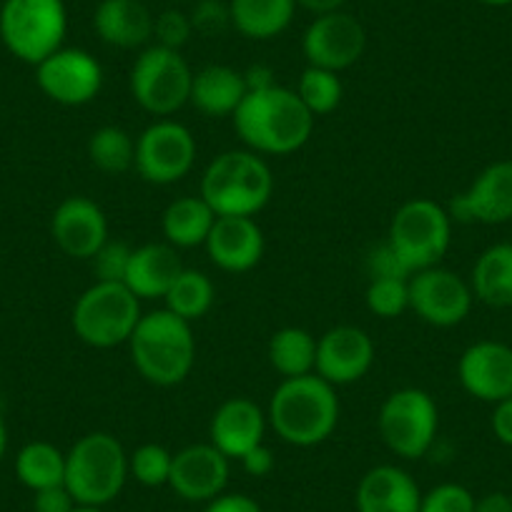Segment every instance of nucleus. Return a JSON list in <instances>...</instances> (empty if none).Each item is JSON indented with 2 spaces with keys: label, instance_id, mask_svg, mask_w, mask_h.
<instances>
[{
  "label": "nucleus",
  "instance_id": "1",
  "mask_svg": "<svg viewBox=\"0 0 512 512\" xmlns=\"http://www.w3.org/2000/svg\"><path fill=\"white\" fill-rule=\"evenodd\" d=\"M317 118L287 86L246 91L244 101L231 116L241 144L259 156H289L304 149L314 134Z\"/></svg>",
  "mask_w": 512,
  "mask_h": 512
},
{
  "label": "nucleus",
  "instance_id": "2",
  "mask_svg": "<svg viewBox=\"0 0 512 512\" xmlns=\"http://www.w3.org/2000/svg\"><path fill=\"white\" fill-rule=\"evenodd\" d=\"M337 387L319 374L282 379L267 407L269 427L292 447H317L334 435L339 425Z\"/></svg>",
  "mask_w": 512,
  "mask_h": 512
},
{
  "label": "nucleus",
  "instance_id": "3",
  "mask_svg": "<svg viewBox=\"0 0 512 512\" xmlns=\"http://www.w3.org/2000/svg\"><path fill=\"white\" fill-rule=\"evenodd\" d=\"M136 372L154 387H179L196 364V337L191 322L169 309L144 314L128 339Z\"/></svg>",
  "mask_w": 512,
  "mask_h": 512
},
{
  "label": "nucleus",
  "instance_id": "4",
  "mask_svg": "<svg viewBox=\"0 0 512 512\" xmlns=\"http://www.w3.org/2000/svg\"><path fill=\"white\" fill-rule=\"evenodd\" d=\"M272 194L274 176L267 159L249 149L224 151L201 176L199 196L216 216H256Z\"/></svg>",
  "mask_w": 512,
  "mask_h": 512
},
{
  "label": "nucleus",
  "instance_id": "5",
  "mask_svg": "<svg viewBox=\"0 0 512 512\" xmlns=\"http://www.w3.org/2000/svg\"><path fill=\"white\" fill-rule=\"evenodd\" d=\"M128 477V452L111 432H88L66 452V487L78 505L106 507Z\"/></svg>",
  "mask_w": 512,
  "mask_h": 512
},
{
  "label": "nucleus",
  "instance_id": "6",
  "mask_svg": "<svg viewBox=\"0 0 512 512\" xmlns=\"http://www.w3.org/2000/svg\"><path fill=\"white\" fill-rule=\"evenodd\" d=\"M141 317V299L126 284L93 282L73 304L71 327L88 347L113 349L128 344Z\"/></svg>",
  "mask_w": 512,
  "mask_h": 512
},
{
  "label": "nucleus",
  "instance_id": "7",
  "mask_svg": "<svg viewBox=\"0 0 512 512\" xmlns=\"http://www.w3.org/2000/svg\"><path fill=\"white\" fill-rule=\"evenodd\" d=\"M384 241L400 256L410 277L422 269L437 267L445 259L452 241L450 211L447 206L437 204L435 199H425V196L405 201L392 214Z\"/></svg>",
  "mask_w": 512,
  "mask_h": 512
},
{
  "label": "nucleus",
  "instance_id": "8",
  "mask_svg": "<svg viewBox=\"0 0 512 512\" xmlns=\"http://www.w3.org/2000/svg\"><path fill=\"white\" fill-rule=\"evenodd\" d=\"M66 33L63 0H6L0 6V41L18 61L38 66L63 48Z\"/></svg>",
  "mask_w": 512,
  "mask_h": 512
},
{
  "label": "nucleus",
  "instance_id": "9",
  "mask_svg": "<svg viewBox=\"0 0 512 512\" xmlns=\"http://www.w3.org/2000/svg\"><path fill=\"white\" fill-rule=\"evenodd\" d=\"M384 447L402 460H422L440 432V410L430 392L402 387L387 395L377 415Z\"/></svg>",
  "mask_w": 512,
  "mask_h": 512
},
{
  "label": "nucleus",
  "instance_id": "10",
  "mask_svg": "<svg viewBox=\"0 0 512 512\" xmlns=\"http://www.w3.org/2000/svg\"><path fill=\"white\" fill-rule=\"evenodd\" d=\"M191 81H194V71L181 51L151 43L136 56L131 66L128 91L146 113L156 118H169L189 103Z\"/></svg>",
  "mask_w": 512,
  "mask_h": 512
},
{
  "label": "nucleus",
  "instance_id": "11",
  "mask_svg": "<svg viewBox=\"0 0 512 512\" xmlns=\"http://www.w3.org/2000/svg\"><path fill=\"white\" fill-rule=\"evenodd\" d=\"M196 139L184 123L156 118L136 139L134 169L146 184L171 186L191 174L196 164Z\"/></svg>",
  "mask_w": 512,
  "mask_h": 512
},
{
  "label": "nucleus",
  "instance_id": "12",
  "mask_svg": "<svg viewBox=\"0 0 512 512\" xmlns=\"http://www.w3.org/2000/svg\"><path fill=\"white\" fill-rule=\"evenodd\" d=\"M472 302L475 294L470 282L442 264L422 269L410 277V312H415L430 327H457L470 317Z\"/></svg>",
  "mask_w": 512,
  "mask_h": 512
},
{
  "label": "nucleus",
  "instance_id": "13",
  "mask_svg": "<svg viewBox=\"0 0 512 512\" xmlns=\"http://www.w3.org/2000/svg\"><path fill=\"white\" fill-rule=\"evenodd\" d=\"M367 48V31L347 11H329L314 16L302 36V53L307 66L342 73L357 66Z\"/></svg>",
  "mask_w": 512,
  "mask_h": 512
},
{
  "label": "nucleus",
  "instance_id": "14",
  "mask_svg": "<svg viewBox=\"0 0 512 512\" xmlns=\"http://www.w3.org/2000/svg\"><path fill=\"white\" fill-rule=\"evenodd\" d=\"M36 83L58 106H86L103 88V68L83 48H58L36 66Z\"/></svg>",
  "mask_w": 512,
  "mask_h": 512
},
{
  "label": "nucleus",
  "instance_id": "15",
  "mask_svg": "<svg viewBox=\"0 0 512 512\" xmlns=\"http://www.w3.org/2000/svg\"><path fill=\"white\" fill-rule=\"evenodd\" d=\"M452 221L497 226L512 221V161H495L447 206Z\"/></svg>",
  "mask_w": 512,
  "mask_h": 512
},
{
  "label": "nucleus",
  "instance_id": "16",
  "mask_svg": "<svg viewBox=\"0 0 512 512\" xmlns=\"http://www.w3.org/2000/svg\"><path fill=\"white\" fill-rule=\"evenodd\" d=\"M374 357H377V349H374L372 337L362 327L339 324V327L327 329L317 339L314 374H319L332 387H347V384L367 377Z\"/></svg>",
  "mask_w": 512,
  "mask_h": 512
},
{
  "label": "nucleus",
  "instance_id": "17",
  "mask_svg": "<svg viewBox=\"0 0 512 512\" xmlns=\"http://www.w3.org/2000/svg\"><path fill=\"white\" fill-rule=\"evenodd\" d=\"M457 379L475 400L497 405L512 397V347L495 339L475 342L457 359Z\"/></svg>",
  "mask_w": 512,
  "mask_h": 512
},
{
  "label": "nucleus",
  "instance_id": "18",
  "mask_svg": "<svg viewBox=\"0 0 512 512\" xmlns=\"http://www.w3.org/2000/svg\"><path fill=\"white\" fill-rule=\"evenodd\" d=\"M229 457L216 450L211 442L181 447L174 452L169 487L186 502H211L226 492L229 485Z\"/></svg>",
  "mask_w": 512,
  "mask_h": 512
},
{
  "label": "nucleus",
  "instance_id": "19",
  "mask_svg": "<svg viewBox=\"0 0 512 512\" xmlns=\"http://www.w3.org/2000/svg\"><path fill=\"white\" fill-rule=\"evenodd\" d=\"M51 236L66 256L91 262L108 241L106 211L88 196H68L53 211Z\"/></svg>",
  "mask_w": 512,
  "mask_h": 512
},
{
  "label": "nucleus",
  "instance_id": "20",
  "mask_svg": "<svg viewBox=\"0 0 512 512\" xmlns=\"http://www.w3.org/2000/svg\"><path fill=\"white\" fill-rule=\"evenodd\" d=\"M264 246V231L254 216H216L204 249L221 272L246 274L262 262Z\"/></svg>",
  "mask_w": 512,
  "mask_h": 512
},
{
  "label": "nucleus",
  "instance_id": "21",
  "mask_svg": "<svg viewBox=\"0 0 512 512\" xmlns=\"http://www.w3.org/2000/svg\"><path fill=\"white\" fill-rule=\"evenodd\" d=\"M267 412L249 397H229L216 407L209 422V442L229 460H241L249 450L264 445Z\"/></svg>",
  "mask_w": 512,
  "mask_h": 512
},
{
  "label": "nucleus",
  "instance_id": "22",
  "mask_svg": "<svg viewBox=\"0 0 512 512\" xmlns=\"http://www.w3.org/2000/svg\"><path fill=\"white\" fill-rule=\"evenodd\" d=\"M154 18L144 0H101L93 11V31L111 48L144 51L154 41Z\"/></svg>",
  "mask_w": 512,
  "mask_h": 512
},
{
  "label": "nucleus",
  "instance_id": "23",
  "mask_svg": "<svg viewBox=\"0 0 512 512\" xmlns=\"http://www.w3.org/2000/svg\"><path fill=\"white\" fill-rule=\"evenodd\" d=\"M354 505L357 512H420L422 490L402 467L377 465L359 480Z\"/></svg>",
  "mask_w": 512,
  "mask_h": 512
},
{
  "label": "nucleus",
  "instance_id": "24",
  "mask_svg": "<svg viewBox=\"0 0 512 512\" xmlns=\"http://www.w3.org/2000/svg\"><path fill=\"white\" fill-rule=\"evenodd\" d=\"M184 272L179 249L166 241H149L131 251V262L123 284H126L141 302H154L169 294L171 284Z\"/></svg>",
  "mask_w": 512,
  "mask_h": 512
},
{
  "label": "nucleus",
  "instance_id": "25",
  "mask_svg": "<svg viewBox=\"0 0 512 512\" xmlns=\"http://www.w3.org/2000/svg\"><path fill=\"white\" fill-rule=\"evenodd\" d=\"M246 96L244 73L231 66L211 63L199 68L191 81L189 103L209 118L234 116Z\"/></svg>",
  "mask_w": 512,
  "mask_h": 512
},
{
  "label": "nucleus",
  "instance_id": "26",
  "mask_svg": "<svg viewBox=\"0 0 512 512\" xmlns=\"http://www.w3.org/2000/svg\"><path fill=\"white\" fill-rule=\"evenodd\" d=\"M470 287L477 302L487 304V307H512V241L487 246L477 256L470 274Z\"/></svg>",
  "mask_w": 512,
  "mask_h": 512
},
{
  "label": "nucleus",
  "instance_id": "27",
  "mask_svg": "<svg viewBox=\"0 0 512 512\" xmlns=\"http://www.w3.org/2000/svg\"><path fill=\"white\" fill-rule=\"evenodd\" d=\"M231 28L249 41H272L294 21L297 0H229Z\"/></svg>",
  "mask_w": 512,
  "mask_h": 512
},
{
  "label": "nucleus",
  "instance_id": "28",
  "mask_svg": "<svg viewBox=\"0 0 512 512\" xmlns=\"http://www.w3.org/2000/svg\"><path fill=\"white\" fill-rule=\"evenodd\" d=\"M214 221V209L201 196H179L161 214V234L174 249H196L206 244Z\"/></svg>",
  "mask_w": 512,
  "mask_h": 512
},
{
  "label": "nucleus",
  "instance_id": "29",
  "mask_svg": "<svg viewBox=\"0 0 512 512\" xmlns=\"http://www.w3.org/2000/svg\"><path fill=\"white\" fill-rule=\"evenodd\" d=\"M267 357L282 379L312 374L317 364V337L304 327H282L269 339Z\"/></svg>",
  "mask_w": 512,
  "mask_h": 512
},
{
  "label": "nucleus",
  "instance_id": "30",
  "mask_svg": "<svg viewBox=\"0 0 512 512\" xmlns=\"http://www.w3.org/2000/svg\"><path fill=\"white\" fill-rule=\"evenodd\" d=\"M16 477L31 492L66 485V452L46 440L28 442L16 457Z\"/></svg>",
  "mask_w": 512,
  "mask_h": 512
},
{
  "label": "nucleus",
  "instance_id": "31",
  "mask_svg": "<svg viewBox=\"0 0 512 512\" xmlns=\"http://www.w3.org/2000/svg\"><path fill=\"white\" fill-rule=\"evenodd\" d=\"M216 302V287L204 272L199 269H186L176 277V282L171 284L169 294L164 297V304L169 312H174L176 317L186 319V322H199L206 314L211 312Z\"/></svg>",
  "mask_w": 512,
  "mask_h": 512
},
{
  "label": "nucleus",
  "instance_id": "32",
  "mask_svg": "<svg viewBox=\"0 0 512 512\" xmlns=\"http://www.w3.org/2000/svg\"><path fill=\"white\" fill-rule=\"evenodd\" d=\"M88 161L103 174H126L134 169L136 139L121 126H101L88 139Z\"/></svg>",
  "mask_w": 512,
  "mask_h": 512
},
{
  "label": "nucleus",
  "instance_id": "33",
  "mask_svg": "<svg viewBox=\"0 0 512 512\" xmlns=\"http://www.w3.org/2000/svg\"><path fill=\"white\" fill-rule=\"evenodd\" d=\"M294 91H297L299 101L307 106V111L312 113L314 118L337 111L339 103H342L344 98V86L339 73L324 71V68L314 66L304 68Z\"/></svg>",
  "mask_w": 512,
  "mask_h": 512
},
{
  "label": "nucleus",
  "instance_id": "34",
  "mask_svg": "<svg viewBox=\"0 0 512 512\" xmlns=\"http://www.w3.org/2000/svg\"><path fill=\"white\" fill-rule=\"evenodd\" d=\"M364 304L379 319H397L410 312V279L374 277L369 279Z\"/></svg>",
  "mask_w": 512,
  "mask_h": 512
},
{
  "label": "nucleus",
  "instance_id": "35",
  "mask_svg": "<svg viewBox=\"0 0 512 512\" xmlns=\"http://www.w3.org/2000/svg\"><path fill=\"white\" fill-rule=\"evenodd\" d=\"M171 465H174V452L159 442H146L128 455V475L144 487L169 485Z\"/></svg>",
  "mask_w": 512,
  "mask_h": 512
},
{
  "label": "nucleus",
  "instance_id": "36",
  "mask_svg": "<svg viewBox=\"0 0 512 512\" xmlns=\"http://www.w3.org/2000/svg\"><path fill=\"white\" fill-rule=\"evenodd\" d=\"M477 497L460 482H442L422 495L420 512H475Z\"/></svg>",
  "mask_w": 512,
  "mask_h": 512
},
{
  "label": "nucleus",
  "instance_id": "37",
  "mask_svg": "<svg viewBox=\"0 0 512 512\" xmlns=\"http://www.w3.org/2000/svg\"><path fill=\"white\" fill-rule=\"evenodd\" d=\"M131 251H134V246H128L126 241L108 239L91 259L96 282H123L128 272V262H131Z\"/></svg>",
  "mask_w": 512,
  "mask_h": 512
},
{
  "label": "nucleus",
  "instance_id": "38",
  "mask_svg": "<svg viewBox=\"0 0 512 512\" xmlns=\"http://www.w3.org/2000/svg\"><path fill=\"white\" fill-rule=\"evenodd\" d=\"M194 36V26H191L189 13L179 11V8H166L154 18V43L156 46L171 48V51H181L186 43Z\"/></svg>",
  "mask_w": 512,
  "mask_h": 512
},
{
  "label": "nucleus",
  "instance_id": "39",
  "mask_svg": "<svg viewBox=\"0 0 512 512\" xmlns=\"http://www.w3.org/2000/svg\"><path fill=\"white\" fill-rule=\"evenodd\" d=\"M194 33L201 36H221L231 28L229 0H196L189 13Z\"/></svg>",
  "mask_w": 512,
  "mask_h": 512
},
{
  "label": "nucleus",
  "instance_id": "40",
  "mask_svg": "<svg viewBox=\"0 0 512 512\" xmlns=\"http://www.w3.org/2000/svg\"><path fill=\"white\" fill-rule=\"evenodd\" d=\"M367 272L369 279L374 277H402L410 279V272L405 269V264L400 262V256L392 251V246L387 241H379L367 256Z\"/></svg>",
  "mask_w": 512,
  "mask_h": 512
},
{
  "label": "nucleus",
  "instance_id": "41",
  "mask_svg": "<svg viewBox=\"0 0 512 512\" xmlns=\"http://www.w3.org/2000/svg\"><path fill=\"white\" fill-rule=\"evenodd\" d=\"M78 502L68 492L66 485L46 487V490L33 492V512H73Z\"/></svg>",
  "mask_w": 512,
  "mask_h": 512
},
{
  "label": "nucleus",
  "instance_id": "42",
  "mask_svg": "<svg viewBox=\"0 0 512 512\" xmlns=\"http://www.w3.org/2000/svg\"><path fill=\"white\" fill-rule=\"evenodd\" d=\"M201 512H264L262 505L254 497L244 495V492H221Z\"/></svg>",
  "mask_w": 512,
  "mask_h": 512
},
{
  "label": "nucleus",
  "instance_id": "43",
  "mask_svg": "<svg viewBox=\"0 0 512 512\" xmlns=\"http://www.w3.org/2000/svg\"><path fill=\"white\" fill-rule=\"evenodd\" d=\"M239 462H241V467H244L246 475H251V477H267V475H272L274 467H277L274 452L269 450L267 445H259V447H254V450H249Z\"/></svg>",
  "mask_w": 512,
  "mask_h": 512
},
{
  "label": "nucleus",
  "instance_id": "44",
  "mask_svg": "<svg viewBox=\"0 0 512 512\" xmlns=\"http://www.w3.org/2000/svg\"><path fill=\"white\" fill-rule=\"evenodd\" d=\"M490 427L497 442H502L505 447H512V397L492 405Z\"/></svg>",
  "mask_w": 512,
  "mask_h": 512
},
{
  "label": "nucleus",
  "instance_id": "45",
  "mask_svg": "<svg viewBox=\"0 0 512 512\" xmlns=\"http://www.w3.org/2000/svg\"><path fill=\"white\" fill-rule=\"evenodd\" d=\"M244 81H246V91H262V88L274 86V71L264 63H256L251 66L249 71H244Z\"/></svg>",
  "mask_w": 512,
  "mask_h": 512
},
{
  "label": "nucleus",
  "instance_id": "46",
  "mask_svg": "<svg viewBox=\"0 0 512 512\" xmlns=\"http://www.w3.org/2000/svg\"><path fill=\"white\" fill-rule=\"evenodd\" d=\"M475 512H512V495L507 492H487L475 502Z\"/></svg>",
  "mask_w": 512,
  "mask_h": 512
},
{
  "label": "nucleus",
  "instance_id": "47",
  "mask_svg": "<svg viewBox=\"0 0 512 512\" xmlns=\"http://www.w3.org/2000/svg\"><path fill=\"white\" fill-rule=\"evenodd\" d=\"M344 3H347V0H297V6H302L304 11L314 13V16H319V13L339 11Z\"/></svg>",
  "mask_w": 512,
  "mask_h": 512
},
{
  "label": "nucleus",
  "instance_id": "48",
  "mask_svg": "<svg viewBox=\"0 0 512 512\" xmlns=\"http://www.w3.org/2000/svg\"><path fill=\"white\" fill-rule=\"evenodd\" d=\"M6 447H8V430H6V420L0 415V460L6 455Z\"/></svg>",
  "mask_w": 512,
  "mask_h": 512
},
{
  "label": "nucleus",
  "instance_id": "49",
  "mask_svg": "<svg viewBox=\"0 0 512 512\" xmlns=\"http://www.w3.org/2000/svg\"><path fill=\"white\" fill-rule=\"evenodd\" d=\"M480 3H485V6H490V8H505V6H512V0H480Z\"/></svg>",
  "mask_w": 512,
  "mask_h": 512
},
{
  "label": "nucleus",
  "instance_id": "50",
  "mask_svg": "<svg viewBox=\"0 0 512 512\" xmlns=\"http://www.w3.org/2000/svg\"><path fill=\"white\" fill-rule=\"evenodd\" d=\"M73 512H103V507H83V505H78Z\"/></svg>",
  "mask_w": 512,
  "mask_h": 512
}]
</instances>
